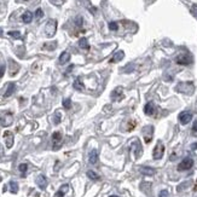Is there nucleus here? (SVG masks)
Segmentation results:
<instances>
[{
    "label": "nucleus",
    "mask_w": 197,
    "mask_h": 197,
    "mask_svg": "<svg viewBox=\"0 0 197 197\" xmlns=\"http://www.w3.org/2000/svg\"><path fill=\"white\" fill-rule=\"evenodd\" d=\"M158 197H168V191H167V190H162V191L160 192Z\"/></svg>",
    "instance_id": "nucleus-37"
},
{
    "label": "nucleus",
    "mask_w": 197,
    "mask_h": 197,
    "mask_svg": "<svg viewBox=\"0 0 197 197\" xmlns=\"http://www.w3.org/2000/svg\"><path fill=\"white\" fill-rule=\"evenodd\" d=\"M53 5H56V6H60L63 2H64V0H50Z\"/></svg>",
    "instance_id": "nucleus-33"
},
{
    "label": "nucleus",
    "mask_w": 197,
    "mask_h": 197,
    "mask_svg": "<svg viewBox=\"0 0 197 197\" xmlns=\"http://www.w3.org/2000/svg\"><path fill=\"white\" fill-rule=\"evenodd\" d=\"M88 161H90L91 164H96V163H97V161H98V153H97L96 150H92V151L90 153Z\"/></svg>",
    "instance_id": "nucleus-16"
},
{
    "label": "nucleus",
    "mask_w": 197,
    "mask_h": 197,
    "mask_svg": "<svg viewBox=\"0 0 197 197\" xmlns=\"http://www.w3.org/2000/svg\"><path fill=\"white\" fill-rule=\"evenodd\" d=\"M53 122H55L56 125H58L59 122H60V113H59V111H56L55 118H53Z\"/></svg>",
    "instance_id": "nucleus-31"
},
{
    "label": "nucleus",
    "mask_w": 197,
    "mask_h": 197,
    "mask_svg": "<svg viewBox=\"0 0 197 197\" xmlns=\"http://www.w3.org/2000/svg\"><path fill=\"white\" fill-rule=\"evenodd\" d=\"M18 169H20L21 173H25V172H27V169H28L27 163H21L20 166H18Z\"/></svg>",
    "instance_id": "nucleus-30"
},
{
    "label": "nucleus",
    "mask_w": 197,
    "mask_h": 197,
    "mask_svg": "<svg viewBox=\"0 0 197 197\" xmlns=\"http://www.w3.org/2000/svg\"><path fill=\"white\" fill-rule=\"evenodd\" d=\"M10 187H11V192L12 194H16L18 191V184L15 183V181H11L10 183Z\"/></svg>",
    "instance_id": "nucleus-25"
},
{
    "label": "nucleus",
    "mask_w": 197,
    "mask_h": 197,
    "mask_svg": "<svg viewBox=\"0 0 197 197\" xmlns=\"http://www.w3.org/2000/svg\"><path fill=\"white\" fill-rule=\"evenodd\" d=\"M79 46L81 48H83V50H88L90 48V45H88V41L86 38H81L79 40Z\"/></svg>",
    "instance_id": "nucleus-22"
},
{
    "label": "nucleus",
    "mask_w": 197,
    "mask_h": 197,
    "mask_svg": "<svg viewBox=\"0 0 197 197\" xmlns=\"http://www.w3.org/2000/svg\"><path fill=\"white\" fill-rule=\"evenodd\" d=\"M144 113L146 114V115H154L155 114V105L153 104V103H148L145 106H144Z\"/></svg>",
    "instance_id": "nucleus-14"
},
{
    "label": "nucleus",
    "mask_w": 197,
    "mask_h": 197,
    "mask_svg": "<svg viewBox=\"0 0 197 197\" xmlns=\"http://www.w3.org/2000/svg\"><path fill=\"white\" fill-rule=\"evenodd\" d=\"M70 60V53L69 52H63L60 56H59V63L60 64H65Z\"/></svg>",
    "instance_id": "nucleus-18"
},
{
    "label": "nucleus",
    "mask_w": 197,
    "mask_h": 197,
    "mask_svg": "<svg viewBox=\"0 0 197 197\" xmlns=\"http://www.w3.org/2000/svg\"><path fill=\"white\" fill-rule=\"evenodd\" d=\"M1 35H2V29L0 28V37H1Z\"/></svg>",
    "instance_id": "nucleus-40"
},
{
    "label": "nucleus",
    "mask_w": 197,
    "mask_h": 197,
    "mask_svg": "<svg viewBox=\"0 0 197 197\" xmlns=\"http://www.w3.org/2000/svg\"><path fill=\"white\" fill-rule=\"evenodd\" d=\"M42 15H44V14H42V10H41V9H38V10H37V12H35L37 18H41V17H42Z\"/></svg>",
    "instance_id": "nucleus-36"
},
{
    "label": "nucleus",
    "mask_w": 197,
    "mask_h": 197,
    "mask_svg": "<svg viewBox=\"0 0 197 197\" xmlns=\"http://www.w3.org/2000/svg\"><path fill=\"white\" fill-rule=\"evenodd\" d=\"M140 172L145 176H154L155 174V169L150 168V167H141L140 168Z\"/></svg>",
    "instance_id": "nucleus-21"
},
{
    "label": "nucleus",
    "mask_w": 197,
    "mask_h": 197,
    "mask_svg": "<svg viewBox=\"0 0 197 197\" xmlns=\"http://www.w3.org/2000/svg\"><path fill=\"white\" fill-rule=\"evenodd\" d=\"M192 149H197V144H192Z\"/></svg>",
    "instance_id": "nucleus-39"
},
{
    "label": "nucleus",
    "mask_w": 197,
    "mask_h": 197,
    "mask_svg": "<svg viewBox=\"0 0 197 197\" xmlns=\"http://www.w3.org/2000/svg\"><path fill=\"white\" fill-rule=\"evenodd\" d=\"M57 30V21L56 20H48L46 25H45V34L48 38H52L56 34Z\"/></svg>",
    "instance_id": "nucleus-1"
},
{
    "label": "nucleus",
    "mask_w": 197,
    "mask_h": 197,
    "mask_svg": "<svg viewBox=\"0 0 197 197\" xmlns=\"http://www.w3.org/2000/svg\"><path fill=\"white\" fill-rule=\"evenodd\" d=\"M163 153H164V145L161 141H158L157 144H156V146H155V149H154L153 156H154L155 160H160L163 156Z\"/></svg>",
    "instance_id": "nucleus-6"
},
{
    "label": "nucleus",
    "mask_w": 197,
    "mask_h": 197,
    "mask_svg": "<svg viewBox=\"0 0 197 197\" xmlns=\"http://www.w3.org/2000/svg\"><path fill=\"white\" fill-rule=\"evenodd\" d=\"M12 113L10 111H6L4 114L0 115V125L1 126H10L12 123Z\"/></svg>",
    "instance_id": "nucleus-4"
},
{
    "label": "nucleus",
    "mask_w": 197,
    "mask_h": 197,
    "mask_svg": "<svg viewBox=\"0 0 197 197\" xmlns=\"http://www.w3.org/2000/svg\"><path fill=\"white\" fill-rule=\"evenodd\" d=\"M52 141H53V149L57 150L62 146V133L60 132H55L52 134Z\"/></svg>",
    "instance_id": "nucleus-8"
},
{
    "label": "nucleus",
    "mask_w": 197,
    "mask_h": 197,
    "mask_svg": "<svg viewBox=\"0 0 197 197\" xmlns=\"http://www.w3.org/2000/svg\"><path fill=\"white\" fill-rule=\"evenodd\" d=\"M194 90H195V87H194L192 82H181L176 87V91L185 93V95H192Z\"/></svg>",
    "instance_id": "nucleus-2"
},
{
    "label": "nucleus",
    "mask_w": 197,
    "mask_h": 197,
    "mask_svg": "<svg viewBox=\"0 0 197 197\" xmlns=\"http://www.w3.org/2000/svg\"><path fill=\"white\" fill-rule=\"evenodd\" d=\"M153 131H154V127L153 126H148V127H145L144 129H143V132H144V138H145V141L146 143H149L151 138H153Z\"/></svg>",
    "instance_id": "nucleus-10"
},
{
    "label": "nucleus",
    "mask_w": 197,
    "mask_h": 197,
    "mask_svg": "<svg viewBox=\"0 0 197 197\" xmlns=\"http://www.w3.org/2000/svg\"><path fill=\"white\" fill-rule=\"evenodd\" d=\"M63 106H64L65 109H70V108H71V100L69 98L64 99V100H63Z\"/></svg>",
    "instance_id": "nucleus-29"
},
{
    "label": "nucleus",
    "mask_w": 197,
    "mask_h": 197,
    "mask_svg": "<svg viewBox=\"0 0 197 197\" xmlns=\"http://www.w3.org/2000/svg\"><path fill=\"white\" fill-rule=\"evenodd\" d=\"M56 47H57L56 42H50V44H45L44 45V48H46V50H55Z\"/></svg>",
    "instance_id": "nucleus-27"
},
{
    "label": "nucleus",
    "mask_w": 197,
    "mask_h": 197,
    "mask_svg": "<svg viewBox=\"0 0 197 197\" xmlns=\"http://www.w3.org/2000/svg\"><path fill=\"white\" fill-rule=\"evenodd\" d=\"M122 87H116L114 91H113V93H111V98L113 100H120V99L123 97V95H122Z\"/></svg>",
    "instance_id": "nucleus-12"
},
{
    "label": "nucleus",
    "mask_w": 197,
    "mask_h": 197,
    "mask_svg": "<svg viewBox=\"0 0 197 197\" xmlns=\"http://www.w3.org/2000/svg\"><path fill=\"white\" fill-rule=\"evenodd\" d=\"M87 177L90 178V179H92V180H99V176L96 173V172H93V171H88L87 172Z\"/></svg>",
    "instance_id": "nucleus-24"
},
{
    "label": "nucleus",
    "mask_w": 197,
    "mask_h": 197,
    "mask_svg": "<svg viewBox=\"0 0 197 197\" xmlns=\"http://www.w3.org/2000/svg\"><path fill=\"white\" fill-rule=\"evenodd\" d=\"M132 149L134 150V154H136V157H139L140 153H141V146H140V143H139L138 139H134L133 143H132Z\"/></svg>",
    "instance_id": "nucleus-13"
},
{
    "label": "nucleus",
    "mask_w": 197,
    "mask_h": 197,
    "mask_svg": "<svg viewBox=\"0 0 197 197\" xmlns=\"http://www.w3.org/2000/svg\"><path fill=\"white\" fill-rule=\"evenodd\" d=\"M118 25L116 22H110V23H109V29H110V30H118Z\"/></svg>",
    "instance_id": "nucleus-32"
},
{
    "label": "nucleus",
    "mask_w": 197,
    "mask_h": 197,
    "mask_svg": "<svg viewBox=\"0 0 197 197\" xmlns=\"http://www.w3.org/2000/svg\"><path fill=\"white\" fill-rule=\"evenodd\" d=\"M179 121H180V123H183V125H187L191 120H192V114L191 113H189V111H183V113H180L179 114Z\"/></svg>",
    "instance_id": "nucleus-7"
},
{
    "label": "nucleus",
    "mask_w": 197,
    "mask_h": 197,
    "mask_svg": "<svg viewBox=\"0 0 197 197\" xmlns=\"http://www.w3.org/2000/svg\"><path fill=\"white\" fill-rule=\"evenodd\" d=\"M22 21H23L24 23H30V22L33 21V14H32L30 11H25V12L23 14V16H22Z\"/></svg>",
    "instance_id": "nucleus-19"
},
{
    "label": "nucleus",
    "mask_w": 197,
    "mask_h": 197,
    "mask_svg": "<svg viewBox=\"0 0 197 197\" xmlns=\"http://www.w3.org/2000/svg\"><path fill=\"white\" fill-rule=\"evenodd\" d=\"M195 191H197V183H196V186H195Z\"/></svg>",
    "instance_id": "nucleus-41"
},
{
    "label": "nucleus",
    "mask_w": 197,
    "mask_h": 197,
    "mask_svg": "<svg viewBox=\"0 0 197 197\" xmlns=\"http://www.w3.org/2000/svg\"><path fill=\"white\" fill-rule=\"evenodd\" d=\"M74 88H75V90H78V91H81V90L83 88V85L81 83L80 79L75 80V82H74Z\"/></svg>",
    "instance_id": "nucleus-26"
},
{
    "label": "nucleus",
    "mask_w": 197,
    "mask_h": 197,
    "mask_svg": "<svg viewBox=\"0 0 197 197\" xmlns=\"http://www.w3.org/2000/svg\"><path fill=\"white\" fill-rule=\"evenodd\" d=\"M177 63L178 64H181V65H189L192 63V57L187 53H183V55H179L177 57Z\"/></svg>",
    "instance_id": "nucleus-5"
},
{
    "label": "nucleus",
    "mask_w": 197,
    "mask_h": 197,
    "mask_svg": "<svg viewBox=\"0 0 197 197\" xmlns=\"http://www.w3.org/2000/svg\"><path fill=\"white\" fill-rule=\"evenodd\" d=\"M110 197H118V196H110Z\"/></svg>",
    "instance_id": "nucleus-42"
},
{
    "label": "nucleus",
    "mask_w": 197,
    "mask_h": 197,
    "mask_svg": "<svg viewBox=\"0 0 197 197\" xmlns=\"http://www.w3.org/2000/svg\"><path fill=\"white\" fill-rule=\"evenodd\" d=\"M37 184H38V186H39L41 190H44V189L47 186V179L45 178V176L40 174V176H38V178H37Z\"/></svg>",
    "instance_id": "nucleus-11"
},
{
    "label": "nucleus",
    "mask_w": 197,
    "mask_h": 197,
    "mask_svg": "<svg viewBox=\"0 0 197 197\" xmlns=\"http://www.w3.org/2000/svg\"><path fill=\"white\" fill-rule=\"evenodd\" d=\"M15 90H16V85H15L14 82H10L9 86H7V90H6V92H5V97H10V96L15 92Z\"/></svg>",
    "instance_id": "nucleus-20"
},
{
    "label": "nucleus",
    "mask_w": 197,
    "mask_h": 197,
    "mask_svg": "<svg viewBox=\"0 0 197 197\" xmlns=\"http://www.w3.org/2000/svg\"><path fill=\"white\" fill-rule=\"evenodd\" d=\"M4 73H5V65H0V78L4 76Z\"/></svg>",
    "instance_id": "nucleus-38"
},
{
    "label": "nucleus",
    "mask_w": 197,
    "mask_h": 197,
    "mask_svg": "<svg viewBox=\"0 0 197 197\" xmlns=\"http://www.w3.org/2000/svg\"><path fill=\"white\" fill-rule=\"evenodd\" d=\"M75 23H76L78 27H81V25H82V17H81V16H78V17L75 18Z\"/></svg>",
    "instance_id": "nucleus-34"
},
{
    "label": "nucleus",
    "mask_w": 197,
    "mask_h": 197,
    "mask_svg": "<svg viewBox=\"0 0 197 197\" xmlns=\"http://www.w3.org/2000/svg\"><path fill=\"white\" fill-rule=\"evenodd\" d=\"M4 139H5V144H6V148H12V145H14V134H12V132H10V131H6L5 133H4Z\"/></svg>",
    "instance_id": "nucleus-9"
},
{
    "label": "nucleus",
    "mask_w": 197,
    "mask_h": 197,
    "mask_svg": "<svg viewBox=\"0 0 197 197\" xmlns=\"http://www.w3.org/2000/svg\"><path fill=\"white\" fill-rule=\"evenodd\" d=\"M9 35H10L11 38H14V39H21V38H22L20 32H9Z\"/></svg>",
    "instance_id": "nucleus-28"
},
{
    "label": "nucleus",
    "mask_w": 197,
    "mask_h": 197,
    "mask_svg": "<svg viewBox=\"0 0 197 197\" xmlns=\"http://www.w3.org/2000/svg\"><path fill=\"white\" fill-rule=\"evenodd\" d=\"M18 69H20V65L16 62H14L12 59H10V75L14 76L18 71Z\"/></svg>",
    "instance_id": "nucleus-15"
},
{
    "label": "nucleus",
    "mask_w": 197,
    "mask_h": 197,
    "mask_svg": "<svg viewBox=\"0 0 197 197\" xmlns=\"http://www.w3.org/2000/svg\"><path fill=\"white\" fill-rule=\"evenodd\" d=\"M125 57V53H123V51H118L114 56H113V58L110 59V63H116V62H120L121 59Z\"/></svg>",
    "instance_id": "nucleus-17"
},
{
    "label": "nucleus",
    "mask_w": 197,
    "mask_h": 197,
    "mask_svg": "<svg viewBox=\"0 0 197 197\" xmlns=\"http://www.w3.org/2000/svg\"><path fill=\"white\" fill-rule=\"evenodd\" d=\"M68 189H69V186H68V185H63V186L58 190V192L56 194V197H63L64 196V194L68 191Z\"/></svg>",
    "instance_id": "nucleus-23"
},
{
    "label": "nucleus",
    "mask_w": 197,
    "mask_h": 197,
    "mask_svg": "<svg viewBox=\"0 0 197 197\" xmlns=\"http://www.w3.org/2000/svg\"><path fill=\"white\" fill-rule=\"evenodd\" d=\"M192 134H194V136H197V120L194 122V125H192Z\"/></svg>",
    "instance_id": "nucleus-35"
},
{
    "label": "nucleus",
    "mask_w": 197,
    "mask_h": 197,
    "mask_svg": "<svg viewBox=\"0 0 197 197\" xmlns=\"http://www.w3.org/2000/svg\"><path fill=\"white\" fill-rule=\"evenodd\" d=\"M194 166V160L190 157H186L184 158L180 163H179V166H178V171H180V172H183V171H187V169H190L191 167Z\"/></svg>",
    "instance_id": "nucleus-3"
}]
</instances>
